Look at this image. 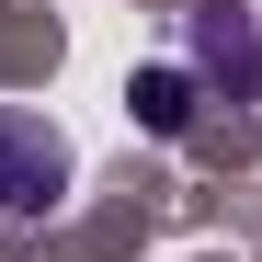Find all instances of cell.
<instances>
[{"label":"cell","instance_id":"1","mask_svg":"<svg viewBox=\"0 0 262 262\" xmlns=\"http://www.w3.org/2000/svg\"><path fill=\"white\" fill-rule=\"evenodd\" d=\"M69 137L46 114H0V216H46L57 194H69Z\"/></svg>","mask_w":262,"mask_h":262},{"label":"cell","instance_id":"2","mask_svg":"<svg viewBox=\"0 0 262 262\" xmlns=\"http://www.w3.org/2000/svg\"><path fill=\"white\" fill-rule=\"evenodd\" d=\"M125 103H137L148 137H183V125H194V80H183V69H137V80H125Z\"/></svg>","mask_w":262,"mask_h":262}]
</instances>
